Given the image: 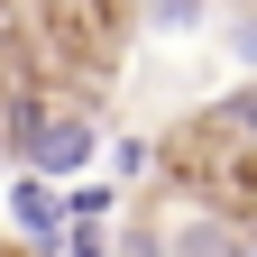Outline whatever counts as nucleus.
<instances>
[{"instance_id":"nucleus-8","label":"nucleus","mask_w":257,"mask_h":257,"mask_svg":"<svg viewBox=\"0 0 257 257\" xmlns=\"http://www.w3.org/2000/svg\"><path fill=\"white\" fill-rule=\"evenodd\" d=\"M220 119H230V128H248V138H257V83H248V92H230V101H220Z\"/></svg>"},{"instance_id":"nucleus-4","label":"nucleus","mask_w":257,"mask_h":257,"mask_svg":"<svg viewBox=\"0 0 257 257\" xmlns=\"http://www.w3.org/2000/svg\"><path fill=\"white\" fill-rule=\"evenodd\" d=\"M147 28H166V37H184V28H202V0H156Z\"/></svg>"},{"instance_id":"nucleus-7","label":"nucleus","mask_w":257,"mask_h":257,"mask_svg":"<svg viewBox=\"0 0 257 257\" xmlns=\"http://www.w3.org/2000/svg\"><path fill=\"white\" fill-rule=\"evenodd\" d=\"M110 257H166V230H119Z\"/></svg>"},{"instance_id":"nucleus-10","label":"nucleus","mask_w":257,"mask_h":257,"mask_svg":"<svg viewBox=\"0 0 257 257\" xmlns=\"http://www.w3.org/2000/svg\"><path fill=\"white\" fill-rule=\"evenodd\" d=\"M248 257H257V230H248Z\"/></svg>"},{"instance_id":"nucleus-5","label":"nucleus","mask_w":257,"mask_h":257,"mask_svg":"<svg viewBox=\"0 0 257 257\" xmlns=\"http://www.w3.org/2000/svg\"><path fill=\"white\" fill-rule=\"evenodd\" d=\"M64 220H110V184H74L64 193Z\"/></svg>"},{"instance_id":"nucleus-9","label":"nucleus","mask_w":257,"mask_h":257,"mask_svg":"<svg viewBox=\"0 0 257 257\" xmlns=\"http://www.w3.org/2000/svg\"><path fill=\"white\" fill-rule=\"evenodd\" d=\"M230 46H239V55L257 64V10H248V19H230Z\"/></svg>"},{"instance_id":"nucleus-1","label":"nucleus","mask_w":257,"mask_h":257,"mask_svg":"<svg viewBox=\"0 0 257 257\" xmlns=\"http://www.w3.org/2000/svg\"><path fill=\"white\" fill-rule=\"evenodd\" d=\"M0 147H10L28 175L64 184V175H83L92 156H101V128H92L83 110H46L37 92H19V101H10V119H0Z\"/></svg>"},{"instance_id":"nucleus-3","label":"nucleus","mask_w":257,"mask_h":257,"mask_svg":"<svg viewBox=\"0 0 257 257\" xmlns=\"http://www.w3.org/2000/svg\"><path fill=\"white\" fill-rule=\"evenodd\" d=\"M166 257H248V239L230 230V220H184V230L166 239Z\"/></svg>"},{"instance_id":"nucleus-2","label":"nucleus","mask_w":257,"mask_h":257,"mask_svg":"<svg viewBox=\"0 0 257 257\" xmlns=\"http://www.w3.org/2000/svg\"><path fill=\"white\" fill-rule=\"evenodd\" d=\"M10 220H19V230H28V248H64V230H74V220H64V193L46 184V175H19L10 184Z\"/></svg>"},{"instance_id":"nucleus-6","label":"nucleus","mask_w":257,"mask_h":257,"mask_svg":"<svg viewBox=\"0 0 257 257\" xmlns=\"http://www.w3.org/2000/svg\"><path fill=\"white\" fill-rule=\"evenodd\" d=\"M55 257H110V239H101V220H74V230H64V248Z\"/></svg>"}]
</instances>
